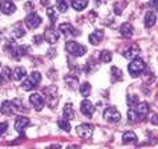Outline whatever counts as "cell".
<instances>
[{"label":"cell","mask_w":158,"mask_h":149,"mask_svg":"<svg viewBox=\"0 0 158 149\" xmlns=\"http://www.w3.org/2000/svg\"><path fill=\"white\" fill-rule=\"evenodd\" d=\"M128 71H129L131 77L139 76V74H141L145 71V63H143V60L139 59V57H134L133 60H131V63L129 64Z\"/></svg>","instance_id":"obj_1"},{"label":"cell","mask_w":158,"mask_h":149,"mask_svg":"<svg viewBox=\"0 0 158 149\" xmlns=\"http://www.w3.org/2000/svg\"><path fill=\"white\" fill-rule=\"evenodd\" d=\"M65 49H67L71 55L77 56V57H78V56L85 55L86 47L81 45V44H78V43H76V41H68L67 44H65Z\"/></svg>","instance_id":"obj_2"},{"label":"cell","mask_w":158,"mask_h":149,"mask_svg":"<svg viewBox=\"0 0 158 149\" xmlns=\"http://www.w3.org/2000/svg\"><path fill=\"white\" fill-rule=\"evenodd\" d=\"M76 130H77V134L80 136L81 138L88 140V138H90L92 136H93L94 128H93V125H90V124H81V125L77 126Z\"/></svg>","instance_id":"obj_3"},{"label":"cell","mask_w":158,"mask_h":149,"mask_svg":"<svg viewBox=\"0 0 158 149\" xmlns=\"http://www.w3.org/2000/svg\"><path fill=\"white\" fill-rule=\"evenodd\" d=\"M104 119L108 122H117L121 119V113L118 112L114 107H109L105 109V112H104Z\"/></svg>","instance_id":"obj_4"},{"label":"cell","mask_w":158,"mask_h":149,"mask_svg":"<svg viewBox=\"0 0 158 149\" xmlns=\"http://www.w3.org/2000/svg\"><path fill=\"white\" fill-rule=\"evenodd\" d=\"M25 24H27V27L29 29H36L39 25L41 24V17L37 14L32 12V14H29L27 17H25Z\"/></svg>","instance_id":"obj_5"},{"label":"cell","mask_w":158,"mask_h":149,"mask_svg":"<svg viewBox=\"0 0 158 149\" xmlns=\"http://www.w3.org/2000/svg\"><path fill=\"white\" fill-rule=\"evenodd\" d=\"M0 11H2L4 15H12L16 11V6L11 0H3V2L0 3Z\"/></svg>","instance_id":"obj_6"},{"label":"cell","mask_w":158,"mask_h":149,"mask_svg":"<svg viewBox=\"0 0 158 149\" xmlns=\"http://www.w3.org/2000/svg\"><path fill=\"white\" fill-rule=\"evenodd\" d=\"M80 109H81V113L85 116H92L94 113V107L89 100H82L81 104H80Z\"/></svg>","instance_id":"obj_7"},{"label":"cell","mask_w":158,"mask_h":149,"mask_svg":"<svg viewBox=\"0 0 158 149\" xmlns=\"http://www.w3.org/2000/svg\"><path fill=\"white\" fill-rule=\"evenodd\" d=\"M29 101L35 107L36 111H41V108H43V105H44V100H43V96L41 95L32 93V95L29 96Z\"/></svg>","instance_id":"obj_8"},{"label":"cell","mask_w":158,"mask_h":149,"mask_svg":"<svg viewBox=\"0 0 158 149\" xmlns=\"http://www.w3.org/2000/svg\"><path fill=\"white\" fill-rule=\"evenodd\" d=\"M102 39H104V31L102 29H96L94 32H92L89 35V43L93 45L100 44Z\"/></svg>","instance_id":"obj_9"},{"label":"cell","mask_w":158,"mask_h":149,"mask_svg":"<svg viewBox=\"0 0 158 149\" xmlns=\"http://www.w3.org/2000/svg\"><path fill=\"white\" fill-rule=\"evenodd\" d=\"M44 39H45L47 43H49V44H53V43L57 41L59 35H57V32H56L55 29L48 28V29L45 31V33H44Z\"/></svg>","instance_id":"obj_10"},{"label":"cell","mask_w":158,"mask_h":149,"mask_svg":"<svg viewBox=\"0 0 158 149\" xmlns=\"http://www.w3.org/2000/svg\"><path fill=\"white\" fill-rule=\"evenodd\" d=\"M120 33H121L122 37H126V39L131 37L133 36V25L130 23H124L120 28Z\"/></svg>","instance_id":"obj_11"},{"label":"cell","mask_w":158,"mask_h":149,"mask_svg":"<svg viewBox=\"0 0 158 149\" xmlns=\"http://www.w3.org/2000/svg\"><path fill=\"white\" fill-rule=\"evenodd\" d=\"M0 111H2L3 115H12V113L16 111L15 104L11 101H3L2 107H0Z\"/></svg>","instance_id":"obj_12"},{"label":"cell","mask_w":158,"mask_h":149,"mask_svg":"<svg viewBox=\"0 0 158 149\" xmlns=\"http://www.w3.org/2000/svg\"><path fill=\"white\" fill-rule=\"evenodd\" d=\"M156 21H157V15L153 11H149L145 15V27L146 28H152L156 24Z\"/></svg>","instance_id":"obj_13"},{"label":"cell","mask_w":158,"mask_h":149,"mask_svg":"<svg viewBox=\"0 0 158 149\" xmlns=\"http://www.w3.org/2000/svg\"><path fill=\"white\" fill-rule=\"evenodd\" d=\"M64 81H65V84L68 85V88H71V89H76L78 85V79L74 76V74H67V76L64 77Z\"/></svg>","instance_id":"obj_14"},{"label":"cell","mask_w":158,"mask_h":149,"mask_svg":"<svg viewBox=\"0 0 158 149\" xmlns=\"http://www.w3.org/2000/svg\"><path fill=\"white\" fill-rule=\"evenodd\" d=\"M28 124H29V120L27 117H19V119L15 121V129L17 132H21V130H24L27 128Z\"/></svg>","instance_id":"obj_15"},{"label":"cell","mask_w":158,"mask_h":149,"mask_svg":"<svg viewBox=\"0 0 158 149\" xmlns=\"http://www.w3.org/2000/svg\"><path fill=\"white\" fill-rule=\"evenodd\" d=\"M63 116H64V119H67L68 121H71V120H73L74 117V109H73V107H72V104H67L64 107V109H63Z\"/></svg>","instance_id":"obj_16"},{"label":"cell","mask_w":158,"mask_h":149,"mask_svg":"<svg viewBox=\"0 0 158 149\" xmlns=\"http://www.w3.org/2000/svg\"><path fill=\"white\" fill-rule=\"evenodd\" d=\"M122 143L124 144H135L137 143V136L134 132H125L122 134Z\"/></svg>","instance_id":"obj_17"},{"label":"cell","mask_w":158,"mask_h":149,"mask_svg":"<svg viewBox=\"0 0 158 149\" xmlns=\"http://www.w3.org/2000/svg\"><path fill=\"white\" fill-rule=\"evenodd\" d=\"M134 111L137 112L138 116H146L148 112H149V105L146 103H138L134 107Z\"/></svg>","instance_id":"obj_18"},{"label":"cell","mask_w":158,"mask_h":149,"mask_svg":"<svg viewBox=\"0 0 158 149\" xmlns=\"http://www.w3.org/2000/svg\"><path fill=\"white\" fill-rule=\"evenodd\" d=\"M138 52H139V47L135 45V44H131L129 49L124 51V56H125V57H128V59H131V57H134Z\"/></svg>","instance_id":"obj_19"},{"label":"cell","mask_w":158,"mask_h":149,"mask_svg":"<svg viewBox=\"0 0 158 149\" xmlns=\"http://www.w3.org/2000/svg\"><path fill=\"white\" fill-rule=\"evenodd\" d=\"M59 31L64 35V36H67V35H69V33L74 35V29H73V27H72V24H69V23H63V24H60Z\"/></svg>","instance_id":"obj_20"},{"label":"cell","mask_w":158,"mask_h":149,"mask_svg":"<svg viewBox=\"0 0 158 149\" xmlns=\"http://www.w3.org/2000/svg\"><path fill=\"white\" fill-rule=\"evenodd\" d=\"M86 6H88V0H72V7L76 11L85 10Z\"/></svg>","instance_id":"obj_21"},{"label":"cell","mask_w":158,"mask_h":149,"mask_svg":"<svg viewBox=\"0 0 158 149\" xmlns=\"http://www.w3.org/2000/svg\"><path fill=\"white\" fill-rule=\"evenodd\" d=\"M25 76H27V71L24 67H17L14 71V79H16V80H21Z\"/></svg>","instance_id":"obj_22"},{"label":"cell","mask_w":158,"mask_h":149,"mask_svg":"<svg viewBox=\"0 0 158 149\" xmlns=\"http://www.w3.org/2000/svg\"><path fill=\"white\" fill-rule=\"evenodd\" d=\"M112 79H113V81H121L122 80V72H121L120 68H117V67L112 68Z\"/></svg>","instance_id":"obj_23"},{"label":"cell","mask_w":158,"mask_h":149,"mask_svg":"<svg viewBox=\"0 0 158 149\" xmlns=\"http://www.w3.org/2000/svg\"><path fill=\"white\" fill-rule=\"evenodd\" d=\"M90 91H92V88H90L89 83H84V84L80 85V93L84 96V97H88V96L90 95Z\"/></svg>","instance_id":"obj_24"},{"label":"cell","mask_w":158,"mask_h":149,"mask_svg":"<svg viewBox=\"0 0 158 149\" xmlns=\"http://www.w3.org/2000/svg\"><path fill=\"white\" fill-rule=\"evenodd\" d=\"M57 125H59V128L60 129H63L65 130V132H69L71 130V124H69V121L67 119H61L57 121Z\"/></svg>","instance_id":"obj_25"},{"label":"cell","mask_w":158,"mask_h":149,"mask_svg":"<svg viewBox=\"0 0 158 149\" xmlns=\"http://www.w3.org/2000/svg\"><path fill=\"white\" fill-rule=\"evenodd\" d=\"M100 59H101V61H102V63H109V61L112 60V53H110L109 51L104 49V51L100 53Z\"/></svg>","instance_id":"obj_26"},{"label":"cell","mask_w":158,"mask_h":149,"mask_svg":"<svg viewBox=\"0 0 158 149\" xmlns=\"http://www.w3.org/2000/svg\"><path fill=\"white\" fill-rule=\"evenodd\" d=\"M29 80L32 81L35 85H37L41 81V74L39 73V72H32V73L29 74Z\"/></svg>","instance_id":"obj_27"},{"label":"cell","mask_w":158,"mask_h":149,"mask_svg":"<svg viewBox=\"0 0 158 149\" xmlns=\"http://www.w3.org/2000/svg\"><path fill=\"white\" fill-rule=\"evenodd\" d=\"M128 120H129L130 122L138 121V115H137V112L134 111V108H130L129 111H128Z\"/></svg>","instance_id":"obj_28"},{"label":"cell","mask_w":158,"mask_h":149,"mask_svg":"<svg viewBox=\"0 0 158 149\" xmlns=\"http://www.w3.org/2000/svg\"><path fill=\"white\" fill-rule=\"evenodd\" d=\"M138 103H139L138 96H135V95H130V96H128V104L130 105V108H134Z\"/></svg>","instance_id":"obj_29"},{"label":"cell","mask_w":158,"mask_h":149,"mask_svg":"<svg viewBox=\"0 0 158 149\" xmlns=\"http://www.w3.org/2000/svg\"><path fill=\"white\" fill-rule=\"evenodd\" d=\"M56 3H57V8L60 12H65L68 11V4L65 0H56Z\"/></svg>","instance_id":"obj_30"},{"label":"cell","mask_w":158,"mask_h":149,"mask_svg":"<svg viewBox=\"0 0 158 149\" xmlns=\"http://www.w3.org/2000/svg\"><path fill=\"white\" fill-rule=\"evenodd\" d=\"M21 87H23V89H24V91H31V89H33L36 85H35L33 83L29 80V79H27V80H24V81H23Z\"/></svg>","instance_id":"obj_31"},{"label":"cell","mask_w":158,"mask_h":149,"mask_svg":"<svg viewBox=\"0 0 158 149\" xmlns=\"http://www.w3.org/2000/svg\"><path fill=\"white\" fill-rule=\"evenodd\" d=\"M47 15H48V17H49L52 21H55L56 19H57V12H56V10H53V8H48V10H47Z\"/></svg>","instance_id":"obj_32"},{"label":"cell","mask_w":158,"mask_h":149,"mask_svg":"<svg viewBox=\"0 0 158 149\" xmlns=\"http://www.w3.org/2000/svg\"><path fill=\"white\" fill-rule=\"evenodd\" d=\"M14 35H15V37H23L25 35V31L23 28H15Z\"/></svg>","instance_id":"obj_33"},{"label":"cell","mask_w":158,"mask_h":149,"mask_svg":"<svg viewBox=\"0 0 158 149\" xmlns=\"http://www.w3.org/2000/svg\"><path fill=\"white\" fill-rule=\"evenodd\" d=\"M7 126H8L7 122H0V136H2L7 130Z\"/></svg>","instance_id":"obj_34"},{"label":"cell","mask_w":158,"mask_h":149,"mask_svg":"<svg viewBox=\"0 0 158 149\" xmlns=\"http://www.w3.org/2000/svg\"><path fill=\"white\" fill-rule=\"evenodd\" d=\"M3 74L6 76L7 79H11V71H10V68L8 67H4L3 68Z\"/></svg>","instance_id":"obj_35"},{"label":"cell","mask_w":158,"mask_h":149,"mask_svg":"<svg viewBox=\"0 0 158 149\" xmlns=\"http://www.w3.org/2000/svg\"><path fill=\"white\" fill-rule=\"evenodd\" d=\"M150 121H152L154 125H158V113H156V115H153V117L150 119Z\"/></svg>","instance_id":"obj_36"},{"label":"cell","mask_w":158,"mask_h":149,"mask_svg":"<svg viewBox=\"0 0 158 149\" xmlns=\"http://www.w3.org/2000/svg\"><path fill=\"white\" fill-rule=\"evenodd\" d=\"M150 6L154 8V10H158V0H150Z\"/></svg>","instance_id":"obj_37"},{"label":"cell","mask_w":158,"mask_h":149,"mask_svg":"<svg viewBox=\"0 0 158 149\" xmlns=\"http://www.w3.org/2000/svg\"><path fill=\"white\" fill-rule=\"evenodd\" d=\"M48 149H61V147L59 145V144H55V145H49Z\"/></svg>","instance_id":"obj_38"},{"label":"cell","mask_w":158,"mask_h":149,"mask_svg":"<svg viewBox=\"0 0 158 149\" xmlns=\"http://www.w3.org/2000/svg\"><path fill=\"white\" fill-rule=\"evenodd\" d=\"M67 149H80V147L78 145H74V144H72V145H68Z\"/></svg>","instance_id":"obj_39"},{"label":"cell","mask_w":158,"mask_h":149,"mask_svg":"<svg viewBox=\"0 0 158 149\" xmlns=\"http://www.w3.org/2000/svg\"><path fill=\"white\" fill-rule=\"evenodd\" d=\"M40 3H41V6H48L51 3V0H40Z\"/></svg>","instance_id":"obj_40"},{"label":"cell","mask_w":158,"mask_h":149,"mask_svg":"<svg viewBox=\"0 0 158 149\" xmlns=\"http://www.w3.org/2000/svg\"><path fill=\"white\" fill-rule=\"evenodd\" d=\"M40 40H41V37H40V36H36V37H35V41H37V43H39Z\"/></svg>","instance_id":"obj_41"},{"label":"cell","mask_w":158,"mask_h":149,"mask_svg":"<svg viewBox=\"0 0 158 149\" xmlns=\"http://www.w3.org/2000/svg\"><path fill=\"white\" fill-rule=\"evenodd\" d=\"M2 81H3V74H0V84H2Z\"/></svg>","instance_id":"obj_42"}]
</instances>
